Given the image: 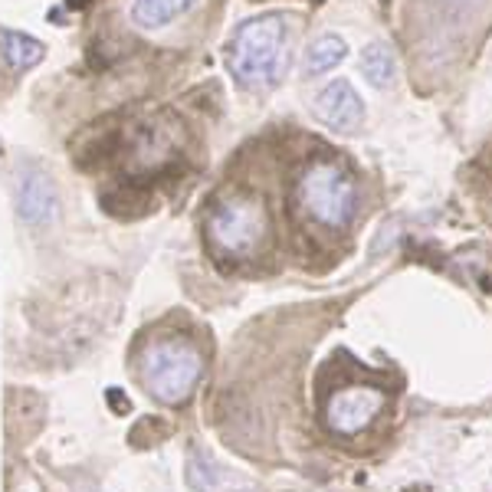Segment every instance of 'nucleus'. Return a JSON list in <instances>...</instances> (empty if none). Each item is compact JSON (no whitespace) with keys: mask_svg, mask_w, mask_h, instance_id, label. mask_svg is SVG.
<instances>
[{"mask_svg":"<svg viewBox=\"0 0 492 492\" xmlns=\"http://www.w3.org/2000/svg\"><path fill=\"white\" fill-rule=\"evenodd\" d=\"M66 4H69V7H86L89 0H66Z\"/></svg>","mask_w":492,"mask_h":492,"instance_id":"obj_13","label":"nucleus"},{"mask_svg":"<svg viewBox=\"0 0 492 492\" xmlns=\"http://www.w3.org/2000/svg\"><path fill=\"white\" fill-rule=\"evenodd\" d=\"M345 53H348V46H345L342 36H332V33H325L319 40H312L309 50H306V60H302V73L306 75H321L335 69V66L342 63Z\"/></svg>","mask_w":492,"mask_h":492,"instance_id":"obj_9","label":"nucleus"},{"mask_svg":"<svg viewBox=\"0 0 492 492\" xmlns=\"http://www.w3.org/2000/svg\"><path fill=\"white\" fill-rule=\"evenodd\" d=\"M187 480H191L194 489H201V492H234V489H243V486H240L236 480H230L224 470L210 466V463L201 460V456H191Z\"/></svg>","mask_w":492,"mask_h":492,"instance_id":"obj_11","label":"nucleus"},{"mask_svg":"<svg viewBox=\"0 0 492 492\" xmlns=\"http://www.w3.org/2000/svg\"><path fill=\"white\" fill-rule=\"evenodd\" d=\"M17 210L33 226H44L56 217L53 181L44 171H27L20 178V184H17Z\"/></svg>","mask_w":492,"mask_h":492,"instance_id":"obj_7","label":"nucleus"},{"mask_svg":"<svg viewBox=\"0 0 492 492\" xmlns=\"http://www.w3.org/2000/svg\"><path fill=\"white\" fill-rule=\"evenodd\" d=\"M282 46H286V20L279 13L246 20L230 44V73L250 89L269 86L282 66Z\"/></svg>","mask_w":492,"mask_h":492,"instance_id":"obj_1","label":"nucleus"},{"mask_svg":"<svg viewBox=\"0 0 492 492\" xmlns=\"http://www.w3.org/2000/svg\"><path fill=\"white\" fill-rule=\"evenodd\" d=\"M361 69H364V75L371 79V86L385 89L387 83L394 79V56H391V50H387L385 44L364 46V53H361Z\"/></svg>","mask_w":492,"mask_h":492,"instance_id":"obj_12","label":"nucleus"},{"mask_svg":"<svg viewBox=\"0 0 492 492\" xmlns=\"http://www.w3.org/2000/svg\"><path fill=\"white\" fill-rule=\"evenodd\" d=\"M201 0H131L129 17L131 23L145 33L164 30L174 20H181L184 13H191Z\"/></svg>","mask_w":492,"mask_h":492,"instance_id":"obj_8","label":"nucleus"},{"mask_svg":"<svg viewBox=\"0 0 492 492\" xmlns=\"http://www.w3.org/2000/svg\"><path fill=\"white\" fill-rule=\"evenodd\" d=\"M0 56L13 66V69H27L44 60V46L36 44L33 36L17 30H0Z\"/></svg>","mask_w":492,"mask_h":492,"instance_id":"obj_10","label":"nucleus"},{"mask_svg":"<svg viewBox=\"0 0 492 492\" xmlns=\"http://www.w3.org/2000/svg\"><path fill=\"white\" fill-rule=\"evenodd\" d=\"M299 210L329 230H345L358 210V187L332 161H315L306 168L296 187Z\"/></svg>","mask_w":492,"mask_h":492,"instance_id":"obj_2","label":"nucleus"},{"mask_svg":"<svg viewBox=\"0 0 492 492\" xmlns=\"http://www.w3.org/2000/svg\"><path fill=\"white\" fill-rule=\"evenodd\" d=\"M207 234L230 257H253L269 240V214L266 203L257 194L236 191L210 210Z\"/></svg>","mask_w":492,"mask_h":492,"instance_id":"obj_3","label":"nucleus"},{"mask_svg":"<svg viewBox=\"0 0 492 492\" xmlns=\"http://www.w3.org/2000/svg\"><path fill=\"white\" fill-rule=\"evenodd\" d=\"M387 404V394L381 387H371V385H348V387H338L329 404H325V424L335 430V433H361L371 420H377V414L385 410Z\"/></svg>","mask_w":492,"mask_h":492,"instance_id":"obj_5","label":"nucleus"},{"mask_svg":"<svg viewBox=\"0 0 492 492\" xmlns=\"http://www.w3.org/2000/svg\"><path fill=\"white\" fill-rule=\"evenodd\" d=\"M315 115H319L325 125H332V129L352 131L361 125L364 102H361V96L354 92V86L348 79H335V83H329V86L319 92V99H315Z\"/></svg>","mask_w":492,"mask_h":492,"instance_id":"obj_6","label":"nucleus"},{"mask_svg":"<svg viewBox=\"0 0 492 492\" xmlns=\"http://www.w3.org/2000/svg\"><path fill=\"white\" fill-rule=\"evenodd\" d=\"M203 375V358L191 342L181 338H164L151 342L141 352V381L151 391V397L178 404L191 394Z\"/></svg>","mask_w":492,"mask_h":492,"instance_id":"obj_4","label":"nucleus"}]
</instances>
